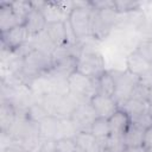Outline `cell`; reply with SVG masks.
I'll list each match as a JSON object with an SVG mask.
<instances>
[{
	"mask_svg": "<svg viewBox=\"0 0 152 152\" xmlns=\"http://www.w3.org/2000/svg\"><path fill=\"white\" fill-rule=\"evenodd\" d=\"M59 119L56 116H48L40 124H38V132L42 140H56L58 135Z\"/></svg>",
	"mask_w": 152,
	"mask_h": 152,
	"instance_id": "14",
	"label": "cell"
},
{
	"mask_svg": "<svg viewBox=\"0 0 152 152\" xmlns=\"http://www.w3.org/2000/svg\"><path fill=\"white\" fill-rule=\"evenodd\" d=\"M66 84L69 93L82 101H89L97 93L96 80H93L77 70L68 76Z\"/></svg>",
	"mask_w": 152,
	"mask_h": 152,
	"instance_id": "3",
	"label": "cell"
},
{
	"mask_svg": "<svg viewBox=\"0 0 152 152\" xmlns=\"http://www.w3.org/2000/svg\"><path fill=\"white\" fill-rule=\"evenodd\" d=\"M75 141L81 152H97L100 150L97 138L89 131H80L75 135Z\"/></svg>",
	"mask_w": 152,
	"mask_h": 152,
	"instance_id": "13",
	"label": "cell"
},
{
	"mask_svg": "<svg viewBox=\"0 0 152 152\" xmlns=\"http://www.w3.org/2000/svg\"><path fill=\"white\" fill-rule=\"evenodd\" d=\"M1 37V49L8 51H17L27 45L31 40L30 32L25 24L17 25L5 33H0Z\"/></svg>",
	"mask_w": 152,
	"mask_h": 152,
	"instance_id": "5",
	"label": "cell"
},
{
	"mask_svg": "<svg viewBox=\"0 0 152 152\" xmlns=\"http://www.w3.org/2000/svg\"><path fill=\"white\" fill-rule=\"evenodd\" d=\"M70 119L75 124L77 131H89L93 121L96 119V114L91 108L89 101H82L70 115Z\"/></svg>",
	"mask_w": 152,
	"mask_h": 152,
	"instance_id": "7",
	"label": "cell"
},
{
	"mask_svg": "<svg viewBox=\"0 0 152 152\" xmlns=\"http://www.w3.org/2000/svg\"><path fill=\"white\" fill-rule=\"evenodd\" d=\"M24 24L27 27L31 38H34L45 31L46 25H48L46 18H45L44 13L42 12V10L34 5V2H33V8L26 15Z\"/></svg>",
	"mask_w": 152,
	"mask_h": 152,
	"instance_id": "9",
	"label": "cell"
},
{
	"mask_svg": "<svg viewBox=\"0 0 152 152\" xmlns=\"http://www.w3.org/2000/svg\"><path fill=\"white\" fill-rule=\"evenodd\" d=\"M122 152H147V148L142 146H125Z\"/></svg>",
	"mask_w": 152,
	"mask_h": 152,
	"instance_id": "27",
	"label": "cell"
},
{
	"mask_svg": "<svg viewBox=\"0 0 152 152\" xmlns=\"http://www.w3.org/2000/svg\"><path fill=\"white\" fill-rule=\"evenodd\" d=\"M114 78H115V94L114 99L116 100L119 107L124 104L132 95L133 89L139 83V78L127 70L125 71H118V70H110Z\"/></svg>",
	"mask_w": 152,
	"mask_h": 152,
	"instance_id": "4",
	"label": "cell"
},
{
	"mask_svg": "<svg viewBox=\"0 0 152 152\" xmlns=\"http://www.w3.org/2000/svg\"><path fill=\"white\" fill-rule=\"evenodd\" d=\"M24 115H25V118H26L30 122L38 125V124H40L44 119H46L48 116H50V113H49V110L45 108V106H44L42 102H39L38 100H34V101L31 102V103L28 104V107L25 109Z\"/></svg>",
	"mask_w": 152,
	"mask_h": 152,
	"instance_id": "15",
	"label": "cell"
},
{
	"mask_svg": "<svg viewBox=\"0 0 152 152\" xmlns=\"http://www.w3.org/2000/svg\"><path fill=\"white\" fill-rule=\"evenodd\" d=\"M120 108L122 110H125L131 116V119L133 116H135V115L150 109L146 101H141V100H137V99H132V97L128 99L124 104H121Z\"/></svg>",
	"mask_w": 152,
	"mask_h": 152,
	"instance_id": "19",
	"label": "cell"
},
{
	"mask_svg": "<svg viewBox=\"0 0 152 152\" xmlns=\"http://www.w3.org/2000/svg\"><path fill=\"white\" fill-rule=\"evenodd\" d=\"M126 70L139 78L152 70V63L134 49L126 58Z\"/></svg>",
	"mask_w": 152,
	"mask_h": 152,
	"instance_id": "8",
	"label": "cell"
},
{
	"mask_svg": "<svg viewBox=\"0 0 152 152\" xmlns=\"http://www.w3.org/2000/svg\"><path fill=\"white\" fill-rule=\"evenodd\" d=\"M144 135H145V131H142L141 128L134 125H131V127L122 137V142L125 146H142Z\"/></svg>",
	"mask_w": 152,
	"mask_h": 152,
	"instance_id": "17",
	"label": "cell"
},
{
	"mask_svg": "<svg viewBox=\"0 0 152 152\" xmlns=\"http://www.w3.org/2000/svg\"><path fill=\"white\" fill-rule=\"evenodd\" d=\"M51 43L56 46H64L69 45L68 39H66V33H65V26H64V20L63 21H53V23H48L46 28L44 31Z\"/></svg>",
	"mask_w": 152,
	"mask_h": 152,
	"instance_id": "12",
	"label": "cell"
},
{
	"mask_svg": "<svg viewBox=\"0 0 152 152\" xmlns=\"http://www.w3.org/2000/svg\"><path fill=\"white\" fill-rule=\"evenodd\" d=\"M96 84H97V93H101V94L109 95V96L114 97L116 86H115V78H114L110 70H106L96 80Z\"/></svg>",
	"mask_w": 152,
	"mask_h": 152,
	"instance_id": "16",
	"label": "cell"
},
{
	"mask_svg": "<svg viewBox=\"0 0 152 152\" xmlns=\"http://www.w3.org/2000/svg\"><path fill=\"white\" fill-rule=\"evenodd\" d=\"M89 103L94 109L96 116L104 118V119H109L120 108L116 100L113 96L104 95L101 93H96L89 100Z\"/></svg>",
	"mask_w": 152,
	"mask_h": 152,
	"instance_id": "6",
	"label": "cell"
},
{
	"mask_svg": "<svg viewBox=\"0 0 152 152\" xmlns=\"http://www.w3.org/2000/svg\"><path fill=\"white\" fill-rule=\"evenodd\" d=\"M1 152H30V151H27L26 148H24L19 145H15V146H11L5 150H1Z\"/></svg>",
	"mask_w": 152,
	"mask_h": 152,
	"instance_id": "28",
	"label": "cell"
},
{
	"mask_svg": "<svg viewBox=\"0 0 152 152\" xmlns=\"http://www.w3.org/2000/svg\"><path fill=\"white\" fill-rule=\"evenodd\" d=\"M56 152H78V146L74 138H59L53 140Z\"/></svg>",
	"mask_w": 152,
	"mask_h": 152,
	"instance_id": "22",
	"label": "cell"
},
{
	"mask_svg": "<svg viewBox=\"0 0 152 152\" xmlns=\"http://www.w3.org/2000/svg\"><path fill=\"white\" fill-rule=\"evenodd\" d=\"M20 24L24 23L14 14L10 1H2L0 4V33H5Z\"/></svg>",
	"mask_w": 152,
	"mask_h": 152,
	"instance_id": "11",
	"label": "cell"
},
{
	"mask_svg": "<svg viewBox=\"0 0 152 152\" xmlns=\"http://www.w3.org/2000/svg\"><path fill=\"white\" fill-rule=\"evenodd\" d=\"M131 120H132V125L141 128L142 131H147L152 128V112L150 109L133 116Z\"/></svg>",
	"mask_w": 152,
	"mask_h": 152,
	"instance_id": "23",
	"label": "cell"
},
{
	"mask_svg": "<svg viewBox=\"0 0 152 152\" xmlns=\"http://www.w3.org/2000/svg\"><path fill=\"white\" fill-rule=\"evenodd\" d=\"M141 6V2L138 1H129V0H120V1H114V8L115 12L121 15H126L129 13H134L137 11H139Z\"/></svg>",
	"mask_w": 152,
	"mask_h": 152,
	"instance_id": "21",
	"label": "cell"
},
{
	"mask_svg": "<svg viewBox=\"0 0 152 152\" xmlns=\"http://www.w3.org/2000/svg\"><path fill=\"white\" fill-rule=\"evenodd\" d=\"M90 132L97 139H107V138H109L112 135V132H110V126H109L108 119L96 116V119L91 124Z\"/></svg>",
	"mask_w": 152,
	"mask_h": 152,
	"instance_id": "18",
	"label": "cell"
},
{
	"mask_svg": "<svg viewBox=\"0 0 152 152\" xmlns=\"http://www.w3.org/2000/svg\"><path fill=\"white\" fill-rule=\"evenodd\" d=\"M10 6L13 10L14 14L24 23L26 15L30 13V11L33 8V1H10Z\"/></svg>",
	"mask_w": 152,
	"mask_h": 152,
	"instance_id": "20",
	"label": "cell"
},
{
	"mask_svg": "<svg viewBox=\"0 0 152 152\" xmlns=\"http://www.w3.org/2000/svg\"><path fill=\"white\" fill-rule=\"evenodd\" d=\"M97 152H108V151H97Z\"/></svg>",
	"mask_w": 152,
	"mask_h": 152,
	"instance_id": "29",
	"label": "cell"
},
{
	"mask_svg": "<svg viewBox=\"0 0 152 152\" xmlns=\"http://www.w3.org/2000/svg\"><path fill=\"white\" fill-rule=\"evenodd\" d=\"M91 13L90 1H74L68 14V20L78 40L91 37Z\"/></svg>",
	"mask_w": 152,
	"mask_h": 152,
	"instance_id": "1",
	"label": "cell"
},
{
	"mask_svg": "<svg viewBox=\"0 0 152 152\" xmlns=\"http://www.w3.org/2000/svg\"><path fill=\"white\" fill-rule=\"evenodd\" d=\"M135 50H138L146 59H148L152 63V37L142 39L135 48Z\"/></svg>",
	"mask_w": 152,
	"mask_h": 152,
	"instance_id": "24",
	"label": "cell"
},
{
	"mask_svg": "<svg viewBox=\"0 0 152 152\" xmlns=\"http://www.w3.org/2000/svg\"><path fill=\"white\" fill-rule=\"evenodd\" d=\"M144 146L147 150H152V128L145 131L144 135Z\"/></svg>",
	"mask_w": 152,
	"mask_h": 152,
	"instance_id": "26",
	"label": "cell"
},
{
	"mask_svg": "<svg viewBox=\"0 0 152 152\" xmlns=\"http://www.w3.org/2000/svg\"><path fill=\"white\" fill-rule=\"evenodd\" d=\"M109 126H110V132H112V137L114 138H120L122 139L124 134L127 132V129L131 127L132 125V120L131 116L122 110L121 108H119L109 119H108Z\"/></svg>",
	"mask_w": 152,
	"mask_h": 152,
	"instance_id": "10",
	"label": "cell"
},
{
	"mask_svg": "<svg viewBox=\"0 0 152 152\" xmlns=\"http://www.w3.org/2000/svg\"><path fill=\"white\" fill-rule=\"evenodd\" d=\"M139 83L144 87H146L147 89H152V70L146 72L144 76L139 77Z\"/></svg>",
	"mask_w": 152,
	"mask_h": 152,
	"instance_id": "25",
	"label": "cell"
},
{
	"mask_svg": "<svg viewBox=\"0 0 152 152\" xmlns=\"http://www.w3.org/2000/svg\"><path fill=\"white\" fill-rule=\"evenodd\" d=\"M77 71L97 80L106 71L102 55L95 49H81L77 56Z\"/></svg>",
	"mask_w": 152,
	"mask_h": 152,
	"instance_id": "2",
	"label": "cell"
}]
</instances>
